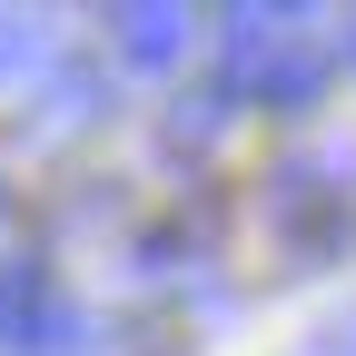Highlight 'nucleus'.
<instances>
[{
  "instance_id": "39448f33",
  "label": "nucleus",
  "mask_w": 356,
  "mask_h": 356,
  "mask_svg": "<svg viewBox=\"0 0 356 356\" xmlns=\"http://www.w3.org/2000/svg\"><path fill=\"white\" fill-rule=\"evenodd\" d=\"M218 129H228V89L178 99V109H168V149H178V159H188V149H218Z\"/></svg>"
},
{
  "instance_id": "6e6552de",
  "label": "nucleus",
  "mask_w": 356,
  "mask_h": 356,
  "mask_svg": "<svg viewBox=\"0 0 356 356\" xmlns=\"http://www.w3.org/2000/svg\"><path fill=\"white\" fill-rule=\"evenodd\" d=\"M337 60H356V20H346V30H337Z\"/></svg>"
},
{
  "instance_id": "1a4fd4ad",
  "label": "nucleus",
  "mask_w": 356,
  "mask_h": 356,
  "mask_svg": "<svg viewBox=\"0 0 356 356\" xmlns=\"http://www.w3.org/2000/svg\"><path fill=\"white\" fill-rule=\"evenodd\" d=\"M0 218H10V188H0Z\"/></svg>"
},
{
  "instance_id": "423d86ee",
  "label": "nucleus",
  "mask_w": 356,
  "mask_h": 356,
  "mask_svg": "<svg viewBox=\"0 0 356 356\" xmlns=\"http://www.w3.org/2000/svg\"><path fill=\"white\" fill-rule=\"evenodd\" d=\"M50 50H60V40H50V20H0V70H20V60L40 70Z\"/></svg>"
},
{
  "instance_id": "f257e3e1",
  "label": "nucleus",
  "mask_w": 356,
  "mask_h": 356,
  "mask_svg": "<svg viewBox=\"0 0 356 356\" xmlns=\"http://www.w3.org/2000/svg\"><path fill=\"white\" fill-rule=\"evenodd\" d=\"M218 60H228V99L307 109L337 70V30L307 10H228L218 20Z\"/></svg>"
},
{
  "instance_id": "f03ea898",
  "label": "nucleus",
  "mask_w": 356,
  "mask_h": 356,
  "mask_svg": "<svg viewBox=\"0 0 356 356\" xmlns=\"http://www.w3.org/2000/svg\"><path fill=\"white\" fill-rule=\"evenodd\" d=\"M30 109H40V119H20V139H30V149H60V139H79V129L109 109V79H99V70H60Z\"/></svg>"
},
{
  "instance_id": "20e7f679",
  "label": "nucleus",
  "mask_w": 356,
  "mask_h": 356,
  "mask_svg": "<svg viewBox=\"0 0 356 356\" xmlns=\"http://www.w3.org/2000/svg\"><path fill=\"white\" fill-rule=\"evenodd\" d=\"M40 317H50V277L30 257H0V346H30Z\"/></svg>"
},
{
  "instance_id": "0eeeda50",
  "label": "nucleus",
  "mask_w": 356,
  "mask_h": 356,
  "mask_svg": "<svg viewBox=\"0 0 356 356\" xmlns=\"http://www.w3.org/2000/svg\"><path fill=\"white\" fill-rule=\"evenodd\" d=\"M307 356H356V307H346V317H327L317 337H307Z\"/></svg>"
},
{
  "instance_id": "7ed1b4c3",
  "label": "nucleus",
  "mask_w": 356,
  "mask_h": 356,
  "mask_svg": "<svg viewBox=\"0 0 356 356\" xmlns=\"http://www.w3.org/2000/svg\"><path fill=\"white\" fill-rule=\"evenodd\" d=\"M109 30H119V60H139V70H168V60L198 40V20H188V10H119Z\"/></svg>"
}]
</instances>
